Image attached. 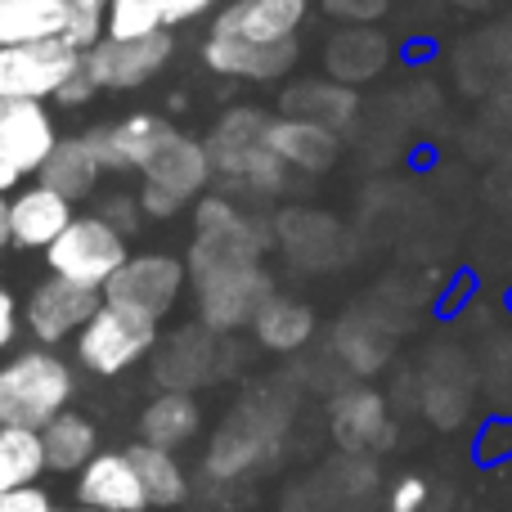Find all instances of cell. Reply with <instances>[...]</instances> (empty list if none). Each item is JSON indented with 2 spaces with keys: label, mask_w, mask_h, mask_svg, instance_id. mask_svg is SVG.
I'll list each match as a JSON object with an SVG mask.
<instances>
[{
  "label": "cell",
  "mask_w": 512,
  "mask_h": 512,
  "mask_svg": "<svg viewBox=\"0 0 512 512\" xmlns=\"http://www.w3.org/2000/svg\"><path fill=\"white\" fill-rule=\"evenodd\" d=\"M77 400V369L59 351L27 346L0 364V427L41 432Z\"/></svg>",
  "instance_id": "cell-1"
},
{
  "label": "cell",
  "mask_w": 512,
  "mask_h": 512,
  "mask_svg": "<svg viewBox=\"0 0 512 512\" xmlns=\"http://www.w3.org/2000/svg\"><path fill=\"white\" fill-rule=\"evenodd\" d=\"M283 427H288V400H274V391H252L234 405V414L216 427L207 445V472L234 481L243 472L261 468L270 454H279Z\"/></svg>",
  "instance_id": "cell-2"
},
{
  "label": "cell",
  "mask_w": 512,
  "mask_h": 512,
  "mask_svg": "<svg viewBox=\"0 0 512 512\" xmlns=\"http://www.w3.org/2000/svg\"><path fill=\"white\" fill-rule=\"evenodd\" d=\"M72 351H77V369H86L90 378H122L158 351V324L104 301L90 324L72 337Z\"/></svg>",
  "instance_id": "cell-3"
},
{
  "label": "cell",
  "mask_w": 512,
  "mask_h": 512,
  "mask_svg": "<svg viewBox=\"0 0 512 512\" xmlns=\"http://www.w3.org/2000/svg\"><path fill=\"white\" fill-rule=\"evenodd\" d=\"M126 256H131V239L126 234H117L104 216L77 212L68 230L45 248V270L77 283V288L104 292V283L122 270Z\"/></svg>",
  "instance_id": "cell-4"
},
{
  "label": "cell",
  "mask_w": 512,
  "mask_h": 512,
  "mask_svg": "<svg viewBox=\"0 0 512 512\" xmlns=\"http://www.w3.org/2000/svg\"><path fill=\"white\" fill-rule=\"evenodd\" d=\"M185 288H189L185 256H176V252H131L122 270L104 283L99 297H104L108 306L135 310V315L162 324V319L180 306Z\"/></svg>",
  "instance_id": "cell-5"
},
{
  "label": "cell",
  "mask_w": 512,
  "mask_h": 512,
  "mask_svg": "<svg viewBox=\"0 0 512 512\" xmlns=\"http://www.w3.org/2000/svg\"><path fill=\"white\" fill-rule=\"evenodd\" d=\"M189 292H194V306H198V324L207 333L225 337V333H239V328H252L256 310L274 297V274L265 270V261H256V265H239V270L194 279Z\"/></svg>",
  "instance_id": "cell-6"
},
{
  "label": "cell",
  "mask_w": 512,
  "mask_h": 512,
  "mask_svg": "<svg viewBox=\"0 0 512 512\" xmlns=\"http://www.w3.org/2000/svg\"><path fill=\"white\" fill-rule=\"evenodd\" d=\"M176 54V32H153L144 41H99L95 50L81 54V77L95 86V95H122L140 90L153 77H162Z\"/></svg>",
  "instance_id": "cell-7"
},
{
  "label": "cell",
  "mask_w": 512,
  "mask_h": 512,
  "mask_svg": "<svg viewBox=\"0 0 512 512\" xmlns=\"http://www.w3.org/2000/svg\"><path fill=\"white\" fill-rule=\"evenodd\" d=\"M315 14V0H225L212 14L207 36L239 45H301V27Z\"/></svg>",
  "instance_id": "cell-8"
},
{
  "label": "cell",
  "mask_w": 512,
  "mask_h": 512,
  "mask_svg": "<svg viewBox=\"0 0 512 512\" xmlns=\"http://www.w3.org/2000/svg\"><path fill=\"white\" fill-rule=\"evenodd\" d=\"M77 72H81V54L63 41L5 45V50H0V99L50 104V99L63 95V86H68Z\"/></svg>",
  "instance_id": "cell-9"
},
{
  "label": "cell",
  "mask_w": 512,
  "mask_h": 512,
  "mask_svg": "<svg viewBox=\"0 0 512 512\" xmlns=\"http://www.w3.org/2000/svg\"><path fill=\"white\" fill-rule=\"evenodd\" d=\"M171 135H176V126L162 113H126V117H117V122L81 131V140L90 144V153H95L104 176H140V171L158 158V149Z\"/></svg>",
  "instance_id": "cell-10"
},
{
  "label": "cell",
  "mask_w": 512,
  "mask_h": 512,
  "mask_svg": "<svg viewBox=\"0 0 512 512\" xmlns=\"http://www.w3.org/2000/svg\"><path fill=\"white\" fill-rule=\"evenodd\" d=\"M99 306H104L99 292L77 288V283L59 279V274H45V279H36V288L23 301V328L32 333L36 346L54 351V346L72 342Z\"/></svg>",
  "instance_id": "cell-11"
},
{
  "label": "cell",
  "mask_w": 512,
  "mask_h": 512,
  "mask_svg": "<svg viewBox=\"0 0 512 512\" xmlns=\"http://www.w3.org/2000/svg\"><path fill=\"white\" fill-rule=\"evenodd\" d=\"M328 432H333L337 450L364 459V454H378L391 445L396 423H391V409L382 400V391L373 387H342L328 400Z\"/></svg>",
  "instance_id": "cell-12"
},
{
  "label": "cell",
  "mask_w": 512,
  "mask_h": 512,
  "mask_svg": "<svg viewBox=\"0 0 512 512\" xmlns=\"http://www.w3.org/2000/svg\"><path fill=\"white\" fill-rule=\"evenodd\" d=\"M59 126L50 104H27V99H0V162L18 176H41L50 153L59 149Z\"/></svg>",
  "instance_id": "cell-13"
},
{
  "label": "cell",
  "mask_w": 512,
  "mask_h": 512,
  "mask_svg": "<svg viewBox=\"0 0 512 512\" xmlns=\"http://www.w3.org/2000/svg\"><path fill=\"white\" fill-rule=\"evenodd\" d=\"M149 360L162 391H189L194 396L198 387H207L221 373V337L207 333L203 324H185L176 333L158 337V351Z\"/></svg>",
  "instance_id": "cell-14"
},
{
  "label": "cell",
  "mask_w": 512,
  "mask_h": 512,
  "mask_svg": "<svg viewBox=\"0 0 512 512\" xmlns=\"http://www.w3.org/2000/svg\"><path fill=\"white\" fill-rule=\"evenodd\" d=\"M5 207H9V239L23 252H45L72 225V216H77V207L68 198H59L54 189H45L41 180L18 185L5 198Z\"/></svg>",
  "instance_id": "cell-15"
},
{
  "label": "cell",
  "mask_w": 512,
  "mask_h": 512,
  "mask_svg": "<svg viewBox=\"0 0 512 512\" xmlns=\"http://www.w3.org/2000/svg\"><path fill=\"white\" fill-rule=\"evenodd\" d=\"M77 508H95V512H149V499L140 490L126 450H99L86 468L77 472Z\"/></svg>",
  "instance_id": "cell-16"
},
{
  "label": "cell",
  "mask_w": 512,
  "mask_h": 512,
  "mask_svg": "<svg viewBox=\"0 0 512 512\" xmlns=\"http://www.w3.org/2000/svg\"><path fill=\"white\" fill-rule=\"evenodd\" d=\"M140 185H153L162 194L180 198V203H198L203 194H212V162H207L203 140L176 131L167 144L158 149V158L140 171Z\"/></svg>",
  "instance_id": "cell-17"
},
{
  "label": "cell",
  "mask_w": 512,
  "mask_h": 512,
  "mask_svg": "<svg viewBox=\"0 0 512 512\" xmlns=\"http://www.w3.org/2000/svg\"><path fill=\"white\" fill-rule=\"evenodd\" d=\"M261 144L265 153H274L283 167L301 171V176H324L342 153V135L324 131L315 122H297V117H270Z\"/></svg>",
  "instance_id": "cell-18"
},
{
  "label": "cell",
  "mask_w": 512,
  "mask_h": 512,
  "mask_svg": "<svg viewBox=\"0 0 512 512\" xmlns=\"http://www.w3.org/2000/svg\"><path fill=\"white\" fill-rule=\"evenodd\" d=\"M279 117L315 122V126H324V131L342 135V131H351V122L360 117V95L328 77H301V81H292V86H283Z\"/></svg>",
  "instance_id": "cell-19"
},
{
  "label": "cell",
  "mask_w": 512,
  "mask_h": 512,
  "mask_svg": "<svg viewBox=\"0 0 512 512\" xmlns=\"http://www.w3.org/2000/svg\"><path fill=\"white\" fill-rule=\"evenodd\" d=\"M301 59V45H274V50H261V45H239V41H216L207 36L203 41V63L207 72L225 81H283Z\"/></svg>",
  "instance_id": "cell-20"
},
{
  "label": "cell",
  "mask_w": 512,
  "mask_h": 512,
  "mask_svg": "<svg viewBox=\"0 0 512 512\" xmlns=\"http://www.w3.org/2000/svg\"><path fill=\"white\" fill-rule=\"evenodd\" d=\"M265 122H270V117H265L261 108H252V104H234V108H225V113L216 117V126L207 131V140H203L216 185H225V180H230L234 171H239L243 162L261 149Z\"/></svg>",
  "instance_id": "cell-21"
},
{
  "label": "cell",
  "mask_w": 512,
  "mask_h": 512,
  "mask_svg": "<svg viewBox=\"0 0 512 512\" xmlns=\"http://www.w3.org/2000/svg\"><path fill=\"white\" fill-rule=\"evenodd\" d=\"M387 36L373 32V27H337L324 41V72L337 86H360V81H373L382 68H387Z\"/></svg>",
  "instance_id": "cell-22"
},
{
  "label": "cell",
  "mask_w": 512,
  "mask_h": 512,
  "mask_svg": "<svg viewBox=\"0 0 512 512\" xmlns=\"http://www.w3.org/2000/svg\"><path fill=\"white\" fill-rule=\"evenodd\" d=\"M198 432H203V405L189 391H158L140 409V441L153 450L180 454Z\"/></svg>",
  "instance_id": "cell-23"
},
{
  "label": "cell",
  "mask_w": 512,
  "mask_h": 512,
  "mask_svg": "<svg viewBox=\"0 0 512 512\" xmlns=\"http://www.w3.org/2000/svg\"><path fill=\"white\" fill-rule=\"evenodd\" d=\"M315 328H319L315 310H310L301 297H279V292H274V297L265 301V306L256 310V319H252L256 346H261V351H270V355L306 351L310 337H315Z\"/></svg>",
  "instance_id": "cell-24"
},
{
  "label": "cell",
  "mask_w": 512,
  "mask_h": 512,
  "mask_svg": "<svg viewBox=\"0 0 512 512\" xmlns=\"http://www.w3.org/2000/svg\"><path fill=\"white\" fill-rule=\"evenodd\" d=\"M126 459H131L135 477H140V490H144V499H149V508H158V512L185 508V499L194 495V481H189L180 454L153 450V445L135 441V445H126Z\"/></svg>",
  "instance_id": "cell-25"
},
{
  "label": "cell",
  "mask_w": 512,
  "mask_h": 512,
  "mask_svg": "<svg viewBox=\"0 0 512 512\" xmlns=\"http://www.w3.org/2000/svg\"><path fill=\"white\" fill-rule=\"evenodd\" d=\"M36 180L77 207V203H86V198H95L104 171H99L95 153H90V144L81 140V135H63L59 149L50 153V162L41 167V176H36Z\"/></svg>",
  "instance_id": "cell-26"
},
{
  "label": "cell",
  "mask_w": 512,
  "mask_h": 512,
  "mask_svg": "<svg viewBox=\"0 0 512 512\" xmlns=\"http://www.w3.org/2000/svg\"><path fill=\"white\" fill-rule=\"evenodd\" d=\"M41 445H45V472L77 477L99 454V427H95V418L68 409V414H59L50 427H41Z\"/></svg>",
  "instance_id": "cell-27"
},
{
  "label": "cell",
  "mask_w": 512,
  "mask_h": 512,
  "mask_svg": "<svg viewBox=\"0 0 512 512\" xmlns=\"http://www.w3.org/2000/svg\"><path fill=\"white\" fill-rule=\"evenodd\" d=\"M63 27H68V0H0V50L63 41Z\"/></svg>",
  "instance_id": "cell-28"
},
{
  "label": "cell",
  "mask_w": 512,
  "mask_h": 512,
  "mask_svg": "<svg viewBox=\"0 0 512 512\" xmlns=\"http://www.w3.org/2000/svg\"><path fill=\"white\" fill-rule=\"evenodd\" d=\"M41 477H45L41 432H27V427H0V490L41 486Z\"/></svg>",
  "instance_id": "cell-29"
},
{
  "label": "cell",
  "mask_w": 512,
  "mask_h": 512,
  "mask_svg": "<svg viewBox=\"0 0 512 512\" xmlns=\"http://www.w3.org/2000/svg\"><path fill=\"white\" fill-rule=\"evenodd\" d=\"M153 32H167L162 0H108V41H144Z\"/></svg>",
  "instance_id": "cell-30"
},
{
  "label": "cell",
  "mask_w": 512,
  "mask_h": 512,
  "mask_svg": "<svg viewBox=\"0 0 512 512\" xmlns=\"http://www.w3.org/2000/svg\"><path fill=\"white\" fill-rule=\"evenodd\" d=\"M108 36V0H68V27H63V45L77 54L95 50Z\"/></svg>",
  "instance_id": "cell-31"
},
{
  "label": "cell",
  "mask_w": 512,
  "mask_h": 512,
  "mask_svg": "<svg viewBox=\"0 0 512 512\" xmlns=\"http://www.w3.org/2000/svg\"><path fill=\"white\" fill-rule=\"evenodd\" d=\"M95 216H104V221L113 225L117 234H126V239H131V234L144 225V216H140V198H131V194H117V189H113V194H104V198H99Z\"/></svg>",
  "instance_id": "cell-32"
},
{
  "label": "cell",
  "mask_w": 512,
  "mask_h": 512,
  "mask_svg": "<svg viewBox=\"0 0 512 512\" xmlns=\"http://www.w3.org/2000/svg\"><path fill=\"white\" fill-rule=\"evenodd\" d=\"M319 5H324L328 18H337L346 27H369L373 18L387 14L391 0H319Z\"/></svg>",
  "instance_id": "cell-33"
},
{
  "label": "cell",
  "mask_w": 512,
  "mask_h": 512,
  "mask_svg": "<svg viewBox=\"0 0 512 512\" xmlns=\"http://www.w3.org/2000/svg\"><path fill=\"white\" fill-rule=\"evenodd\" d=\"M427 499H432V486H427L423 477H400V481H391V490H387V512H423L427 508Z\"/></svg>",
  "instance_id": "cell-34"
},
{
  "label": "cell",
  "mask_w": 512,
  "mask_h": 512,
  "mask_svg": "<svg viewBox=\"0 0 512 512\" xmlns=\"http://www.w3.org/2000/svg\"><path fill=\"white\" fill-rule=\"evenodd\" d=\"M221 5L225 0H162V23H167V32L171 27H189L198 18H212Z\"/></svg>",
  "instance_id": "cell-35"
},
{
  "label": "cell",
  "mask_w": 512,
  "mask_h": 512,
  "mask_svg": "<svg viewBox=\"0 0 512 512\" xmlns=\"http://www.w3.org/2000/svg\"><path fill=\"white\" fill-rule=\"evenodd\" d=\"M0 512H59L54 495L45 486H27V490H0Z\"/></svg>",
  "instance_id": "cell-36"
},
{
  "label": "cell",
  "mask_w": 512,
  "mask_h": 512,
  "mask_svg": "<svg viewBox=\"0 0 512 512\" xmlns=\"http://www.w3.org/2000/svg\"><path fill=\"white\" fill-rule=\"evenodd\" d=\"M140 216L144 221H176V216H185V203L180 198H171V194H162V189H153V185H140Z\"/></svg>",
  "instance_id": "cell-37"
},
{
  "label": "cell",
  "mask_w": 512,
  "mask_h": 512,
  "mask_svg": "<svg viewBox=\"0 0 512 512\" xmlns=\"http://www.w3.org/2000/svg\"><path fill=\"white\" fill-rule=\"evenodd\" d=\"M481 463H499L512 454V418H495V423H486V432H481Z\"/></svg>",
  "instance_id": "cell-38"
},
{
  "label": "cell",
  "mask_w": 512,
  "mask_h": 512,
  "mask_svg": "<svg viewBox=\"0 0 512 512\" xmlns=\"http://www.w3.org/2000/svg\"><path fill=\"white\" fill-rule=\"evenodd\" d=\"M18 333H23V306H18V297L0 283V355L14 351Z\"/></svg>",
  "instance_id": "cell-39"
},
{
  "label": "cell",
  "mask_w": 512,
  "mask_h": 512,
  "mask_svg": "<svg viewBox=\"0 0 512 512\" xmlns=\"http://www.w3.org/2000/svg\"><path fill=\"white\" fill-rule=\"evenodd\" d=\"M90 99H95V86H90L86 77H72L68 86H63V95H59V104H68V108H77V104H90Z\"/></svg>",
  "instance_id": "cell-40"
},
{
  "label": "cell",
  "mask_w": 512,
  "mask_h": 512,
  "mask_svg": "<svg viewBox=\"0 0 512 512\" xmlns=\"http://www.w3.org/2000/svg\"><path fill=\"white\" fill-rule=\"evenodd\" d=\"M18 185H23V176H18L14 167H5V162H0V198H9Z\"/></svg>",
  "instance_id": "cell-41"
},
{
  "label": "cell",
  "mask_w": 512,
  "mask_h": 512,
  "mask_svg": "<svg viewBox=\"0 0 512 512\" xmlns=\"http://www.w3.org/2000/svg\"><path fill=\"white\" fill-rule=\"evenodd\" d=\"M5 248H14V239H9V207H5V198H0V252Z\"/></svg>",
  "instance_id": "cell-42"
},
{
  "label": "cell",
  "mask_w": 512,
  "mask_h": 512,
  "mask_svg": "<svg viewBox=\"0 0 512 512\" xmlns=\"http://www.w3.org/2000/svg\"><path fill=\"white\" fill-rule=\"evenodd\" d=\"M72 512H95V508H72Z\"/></svg>",
  "instance_id": "cell-43"
}]
</instances>
